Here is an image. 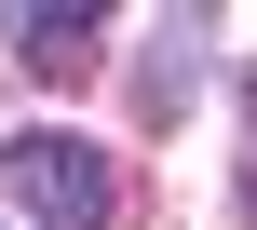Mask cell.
<instances>
[{"mask_svg":"<svg viewBox=\"0 0 257 230\" xmlns=\"http://www.w3.org/2000/svg\"><path fill=\"white\" fill-rule=\"evenodd\" d=\"M0 190H14V217H27V230H108V217H122L108 149L68 136V122H27V136L0 149Z\"/></svg>","mask_w":257,"mask_h":230,"instance_id":"cell-1","label":"cell"},{"mask_svg":"<svg viewBox=\"0 0 257 230\" xmlns=\"http://www.w3.org/2000/svg\"><path fill=\"white\" fill-rule=\"evenodd\" d=\"M244 136H257V54H244Z\"/></svg>","mask_w":257,"mask_h":230,"instance_id":"cell-4","label":"cell"},{"mask_svg":"<svg viewBox=\"0 0 257 230\" xmlns=\"http://www.w3.org/2000/svg\"><path fill=\"white\" fill-rule=\"evenodd\" d=\"M203 41H217V14H163V27H149V68H136V122H149V136L190 108V81H203Z\"/></svg>","mask_w":257,"mask_h":230,"instance_id":"cell-2","label":"cell"},{"mask_svg":"<svg viewBox=\"0 0 257 230\" xmlns=\"http://www.w3.org/2000/svg\"><path fill=\"white\" fill-rule=\"evenodd\" d=\"M0 41H14L27 68H95V54H108V14H81V0H14Z\"/></svg>","mask_w":257,"mask_h":230,"instance_id":"cell-3","label":"cell"}]
</instances>
